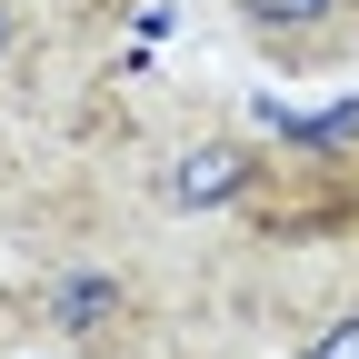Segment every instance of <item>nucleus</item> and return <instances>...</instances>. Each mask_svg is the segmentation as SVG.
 <instances>
[{
  "mask_svg": "<svg viewBox=\"0 0 359 359\" xmlns=\"http://www.w3.org/2000/svg\"><path fill=\"white\" fill-rule=\"evenodd\" d=\"M250 190V150H230V140H210V150H190L170 170V200L180 210H219V200H240Z\"/></svg>",
  "mask_w": 359,
  "mask_h": 359,
  "instance_id": "nucleus-1",
  "label": "nucleus"
},
{
  "mask_svg": "<svg viewBox=\"0 0 359 359\" xmlns=\"http://www.w3.org/2000/svg\"><path fill=\"white\" fill-rule=\"evenodd\" d=\"M110 320H120V280H110V269H60V280H50V330L100 339Z\"/></svg>",
  "mask_w": 359,
  "mask_h": 359,
  "instance_id": "nucleus-2",
  "label": "nucleus"
},
{
  "mask_svg": "<svg viewBox=\"0 0 359 359\" xmlns=\"http://www.w3.org/2000/svg\"><path fill=\"white\" fill-rule=\"evenodd\" d=\"M230 11L269 40V50H309V40H330V20L349 11V0H230Z\"/></svg>",
  "mask_w": 359,
  "mask_h": 359,
  "instance_id": "nucleus-3",
  "label": "nucleus"
},
{
  "mask_svg": "<svg viewBox=\"0 0 359 359\" xmlns=\"http://www.w3.org/2000/svg\"><path fill=\"white\" fill-rule=\"evenodd\" d=\"M309 359H359V309H339V320L309 339Z\"/></svg>",
  "mask_w": 359,
  "mask_h": 359,
  "instance_id": "nucleus-4",
  "label": "nucleus"
},
{
  "mask_svg": "<svg viewBox=\"0 0 359 359\" xmlns=\"http://www.w3.org/2000/svg\"><path fill=\"white\" fill-rule=\"evenodd\" d=\"M11 50H20V11L0 0V60H11Z\"/></svg>",
  "mask_w": 359,
  "mask_h": 359,
  "instance_id": "nucleus-5",
  "label": "nucleus"
},
{
  "mask_svg": "<svg viewBox=\"0 0 359 359\" xmlns=\"http://www.w3.org/2000/svg\"><path fill=\"white\" fill-rule=\"evenodd\" d=\"M20 359H50V349H20Z\"/></svg>",
  "mask_w": 359,
  "mask_h": 359,
  "instance_id": "nucleus-6",
  "label": "nucleus"
}]
</instances>
